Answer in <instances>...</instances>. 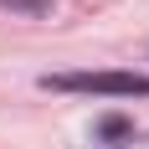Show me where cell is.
<instances>
[{"label":"cell","instance_id":"1","mask_svg":"<svg viewBox=\"0 0 149 149\" xmlns=\"http://www.w3.org/2000/svg\"><path fill=\"white\" fill-rule=\"evenodd\" d=\"M41 88L52 93H103V98H149L144 72H46Z\"/></svg>","mask_w":149,"mask_h":149},{"label":"cell","instance_id":"2","mask_svg":"<svg viewBox=\"0 0 149 149\" xmlns=\"http://www.w3.org/2000/svg\"><path fill=\"white\" fill-rule=\"evenodd\" d=\"M98 129H103L108 139H123V134H129V123H123V118H103V123H98Z\"/></svg>","mask_w":149,"mask_h":149}]
</instances>
